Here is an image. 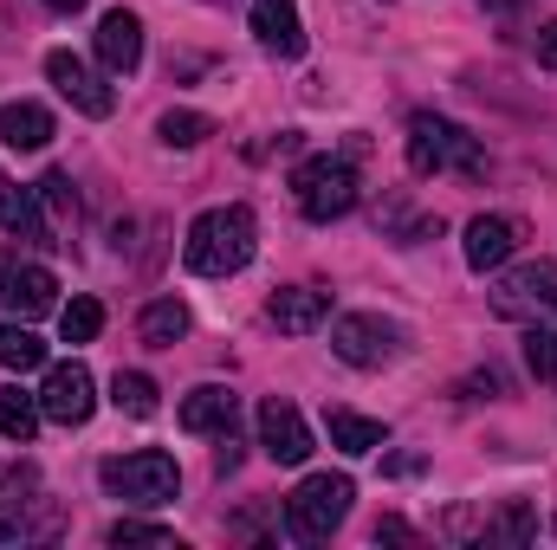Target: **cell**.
Instances as JSON below:
<instances>
[{"label": "cell", "instance_id": "d6a6232c", "mask_svg": "<svg viewBox=\"0 0 557 550\" xmlns=\"http://www.w3.org/2000/svg\"><path fill=\"white\" fill-rule=\"evenodd\" d=\"M46 7H52V13H78L85 0H46Z\"/></svg>", "mask_w": 557, "mask_h": 550}, {"label": "cell", "instance_id": "9a60e30c", "mask_svg": "<svg viewBox=\"0 0 557 550\" xmlns=\"http://www.w3.org/2000/svg\"><path fill=\"white\" fill-rule=\"evenodd\" d=\"M512 247H519V221H506V214L467 221V266L473 273H499L512 260Z\"/></svg>", "mask_w": 557, "mask_h": 550}, {"label": "cell", "instance_id": "3957f363", "mask_svg": "<svg viewBox=\"0 0 557 550\" xmlns=\"http://www.w3.org/2000/svg\"><path fill=\"white\" fill-rule=\"evenodd\" d=\"M409 168H416V175H447V168L480 175L486 155H480V142L467 137L460 124H447V117H434V111H416V117H409Z\"/></svg>", "mask_w": 557, "mask_h": 550}, {"label": "cell", "instance_id": "8992f818", "mask_svg": "<svg viewBox=\"0 0 557 550\" xmlns=\"http://www.w3.org/2000/svg\"><path fill=\"white\" fill-rule=\"evenodd\" d=\"M493 317L506 324H557V260H525L493 278Z\"/></svg>", "mask_w": 557, "mask_h": 550}, {"label": "cell", "instance_id": "484cf974", "mask_svg": "<svg viewBox=\"0 0 557 550\" xmlns=\"http://www.w3.org/2000/svg\"><path fill=\"white\" fill-rule=\"evenodd\" d=\"M59 330H65V343H91V337L104 330V304H98V298H72V304L59 311Z\"/></svg>", "mask_w": 557, "mask_h": 550}, {"label": "cell", "instance_id": "e0dca14e", "mask_svg": "<svg viewBox=\"0 0 557 550\" xmlns=\"http://www.w3.org/2000/svg\"><path fill=\"white\" fill-rule=\"evenodd\" d=\"M0 142H7V149H20V155L46 149V142H52V111H46V104H33V98H13V104L0 111Z\"/></svg>", "mask_w": 557, "mask_h": 550}, {"label": "cell", "instance_id": "5b68a950", "mask_svg": "<svg viewBox=\"0 0 557 550\" xmlns=\"http://www.w3.org/2000/svg\"><path fill=\"white\" fill-rule=\"evenodd\" d=\"M292 195H298V214L305 221H344L350 208H357V168H350V155H311V162H298V175H292Z\"/></svg>", "mask_w": 557, "mask_h": 550}, {"label": "cell", "instance_id": "2e32d148", "mask_svg": "<svg viewBox=\"0 0 557 550\" xmlns=\"http://www.w3.org/2000/svg\"><path fill=\"white\" fill-rule=\"evenodd\" d=\"M0 227L20 234V240H33V247H59L52 227H46V214H39V195L33 188H13L7 175H0Z\"/></svg>", "mask_w": 557, "mask_h": 550}, {"label": "cell", "instance_id": "4fadbf2b", "mask_svg": "<svg viewBox=\"0 0 557 550\" xmlns=\"http://www.w3.org/2000/svg\"><path fill=\"white\" fill-rule=\"evenodd\" d=\"M253 39H260L273 59H298V52H305L298 0H253Z\"/></svg>", "mask_w": 557, "mask_h": 550}, {"label": "cell", "instance_id": "d4e9b609", "mask_svg": "<svg viewBox=\"0 0 557 550\" xmlns=\"http://www.w3.org/2000/svg\"><path fill=\"white\" fill-rule=\"evenodd\" d=\"M156 137L169 142V149H195V142L214 137V117H201V111H169V117L156 124Z\"/></svg>", "mask_w": 557, "mask_h": 550}, {"label": "cell", "instance_id": "1f68e13d", "mask_svg": "<svg viewBox=\"0 0 557 550\" xmlns=\"http://www.w3.org/2000/svg\"><path fill=\"white\" fill-rule=\"evenodd\" d=\"M539 65H552V72H557V20L539 33Z\"/></svg>", "mask_w": 557, "mask_h": 550}, {"label": "cell", "instance_id": "8fae6325", "mask_svg": "<svg viewBox=\"0 0 557 550\" xmlns=\"http://www.w3.org/2000/svg\"><path fill=\"white\" fill-rule=\"evenodd\" d=\"M0 304L20 311V317H46V311L59 304V278L46 273V266H20V260H7V266H0Z\"/></svg>", "mask_w": 557, "mask_h": 550}, {"label": "cell", "instance_id": "52a82bcc", "mask_svg": "<svg viewBox=\"0 0 557 550\" xmlns=\"http://www.w3.org/2000/svg\"><path fill=\"white\" fill-rule=\"evenodd\" d=\"M331 350H337L350 370H383V363L403 350V330H396L389 317H376V311H344V317L331 324Z\"/></svg>", "mask_w": 557, "mask_h": 550}, {"label": "cell", "instance_id": "ac0fdd59", "mask_svg": "<svg viewBox=\"0 0 557 550\" xmlns=\"http://www.w3.org/2000/svg\"><path fill=\"white\" fill-rule=\"evenodd\" d=\"M234 414H240V402H234V389H221V383H201L195 396H182V427H188V434H227Z\"/></svg>", "mask_w": 557, "mask_h": 550}, {"label": "cell", "instance_id": "f546056e", "mask_svg": "<svg viewBox=\"0 0 557 550\" xmlns=\"http://www.w3.org/2000/svg\"><path fill=\"white\" fill-rule=\"evenodd\" d=\"M39 201H46V208H59V214H72V208H78V195H72V175H59V168H52V175L39 182Z\"/></svg>", "mask_w": 557, "mask_h": 550}, {"label": "cell", "instance_id": "9c48e42d", "mask_svg": "<svg viewBox=\"0 0 557 550\" xmlns=\"http://www.w3.org/2000/svg\"><path fill=\"white\" fill-rule=\"evenodd\" d=\"M98 409V383L85 363H52L46 370V389H39V414L59 421V427H85Z\"/></svg>", "mask_w": 557, "mask_h": 550}, {"label": "cell", "instance_id": "4dcf8cb0", "mask_svg": "<svg viewBox=\"0 0 557 550\" xmlns=\"http://www.w3.org/2000/svg\"><path fill=\"white\" fill-rule=\"evenodd\" d=\"M383 538H389V545H409V538H416V525H403V518H383V525H376V545H383Z\"/></svg>", "mask_w": 557, "mask_h": 550}, {"label": "cell", "instance_id": "7a4b0ae2", "mask_svg": "<svg viewBox=\"0 0 557 550\" xmlns=\"http://www.w3.org/2000/svg\"><path fill=\"white\" fill-rule=\"evenodd\" d=\"M350 499H357V486H350L344 473H311V479L285 499L292 538H298V545H324V538L350 518Z\"/></svg>", "mask_w": 557, "mask_h": 550}, {"label": "cell", "instance_id": "ffe728a7", "mask_svg": "<svg viewBox=\"0 0 557 550\" xmlns=\"http://www.w3.org/2000/svg\"><path fill=\"white\" fill-rule=\"evenodd\" d=\"M137 330H143V343H149V350L182 343V337H188V304H182V298H156V304H143Z\"/></svg>", "mask_w": 557, "mask_h": 550}, {"label": "cell", "instance_id": "83f0119b", "mask_svg": "<svg viewBox=\"0 0 557 550\" xmlns=\"http://www.w3.org/2000/svg\"><path fill=\"white\" fill-rule=\"evenodd\" d=\"M480 538H486V545H525V538H532V512H525V505H506L499 518L480 525Z\"/></svg>", "mask_w": 557, "mask_h": 550}, {"label": "cell", "instance_id": "ba28073f", "mask_svg": "<svg viewBox=\"0 0 557 550\" xmlns=\"http://www.w3.org/2000/svg\"><path fill=\"white\" fill-rule=\"evenodd\" d=\"M46 78L59 85V98H65L78 117H111V111H117V91L104 85V72H91V65H85L78 52H65V46L46 52Z\"/></svg>", "mask_w": 557, "mask_h": 550}, {"label": "cell", "instance_id": "277c9868", "mask_svg": "<svg viewBox=\"0 0 557 550\" xmlns=\"http://www.w3.org/2000/svg\"><path fill=\"white\" fill-rule=\"evenodd\" d=\"M98 479H104V492L124 499V505H169V499L182 492V473H175V460H169L162 447H143V453H117V460H104Z\"/></svg>", "mask_w": 557, "mask_h": 550}, {"label": "cell", "instance_id": "d6986e66", "mask_svg": "<svg viewBox=\"0 0 557 550\" xmlns=\"http://www.w3.org/2000/svg\"><path fill=\"white\" fill-rule=\"evenodd\" d=\"M59 532V505L52 499H7L0 505V538H52Z\"/></svg>", "mask_w": 557, "mask_h": 550}, {"label": "cell", "instance_id": "603a6c76", "mask_svg": "<svg viewBox=\"0 0 557 550\" xmlns=\"http://www.w3.org/2000/svg\"><path fill=\"white\" fill-rule=\"evenodd\" d=\"M39 363H46V343H39L26 324H0V370H20V376H26V370H39Z\"/></svg>", "mask_w": 557, "mask_h": 550}, {"label": "cell", "instance_id": "7c38bea8", "mask_svg": "<svg viewBox=\"0 0 557 550\" xmlns=\"http://www.w3.org/2000/svg\"><path fill=\"white\" fill-rule=\"evenodd\" d=\"M98 59H104V72H117V78H131L143 65V20L131 7H111V13L98 20Z\"/></svg>", "mask_w": 557, "mask_h": 550}, {"label": "cell", "instance_id": "cb8c5ba5", "mask_svg": "<svg viewBox=\"0 0 557 550\" xmlns=\"http://www.w3.org/2000/svg\"><path fill=\"white\" fill-rule=\"evenodd\" d=\"M111 402L124 414H137V421H149L156 414V383L143 376V370H117V383H111Z\"/></svg>", "mask_w": 557, "mask_h": 550}, {"label": "cell", "instance_id": "44dd1931", "mask_svg": "<svg viewBox=\"0 0 557 550\" xmlns=\"http://www.w3.org/2000/svg\"><path fill=\"white\" fill-rule=\"evenodd\" d=\"M331 447H344V453H376L389 434H383V421H370V414H350V409H331Z\"/></svg>", "mask_w": 557, "mask_h": 550}, {"label": "cell", "instance_id": "30bf717a", "mask_svg": "<svg viewBox=\"0 0 557 550\" xmlns=\"http://www.w3.org/2000/svg\"><path fill=\"white\" fill-rule=\"evenodd\" d=\"M260 447H267V460H278V466H305L311 460V427H305V414L292 409L285 396H267L260 402Z\"/></svg>", "mask_w": 557, "mask_h": 550}, {"label": "cell", "instance_id": "6da1fadb", "mask_svg": "<svg viewBox=\"0 0 557 550\" xmlns=\"http://www.w3.org/2000/svg\"><path fill=\"white\" fill-rule=\"evenodd\" d=\"M253 247H260V227H253L247 208H208L188 227L182 260H188V273H201V278H234L253 266Z\"/></svg>", "mask_w": 557, "mask_h": 550}, {"label": "cell", "instance_id": "4316f807", "mask_svg": "<svg viewBox=\"0 0 557 550\" xmlns=\"http://www.w3.org/2000/svg\"><path fill=\"white\" fill-rule=\"evenodd\" d=\"M525 363L539 383H557V330L552 324H525Z\"/></svg>", "mask_w": 557, "mask_h": 550}, {"label": "cell", "instance_id": "7402d4cb", "mask_svg": "<svg viewBox=\"0 0 557 550\" xmlns=\"http://www.w3.org/2000/svg\"><path fill=\"white\" fill-rule=\"evenodd\" d=\"M0 434L26 447V440L39 434V396H26V389H0Z\"/></svg>", "mask_w": 557, "mask_h": 550}, {"label": "cell", "instance_id": "5bb4252c", "mask_svg": "<svg viewBox=\"0 0 557 550\" xmlns=\"http://www.w3.org/2000/svg\"><path fill=\"white\" fill-rule=\"evenodd\" d=\"M267 317H273L285 337H311V330L331 317V291H318V285H285V291H273Z\"/></svg>", "mask_w": 557, "mask_h": 550}, {"label": "cell", "instance_id": "836d02e7", "mask_svg": "<svg viewBox=\"0 0 557 550\" xmlns=\"http://www.w3.org/2000/svg\"><path fill=\"white\" fill-rule=\"evenodd\" d=\"M480 7H493V13H506V7H519V0H480Z\"/></svg>", "mask_w": 557, "mask_h": 550}, {"label": "cell", "instance_id": "f1b7e54d", "mask_svg": "<svg viewBox=\"0 0 557 550\" xmlns=\"http://www.w3.org/2000/svg\"><path fill=\"white\" fill-rule=\"evenodd\" d=\"M104 538H111L117 550H124V545H175V532H169V525H143V518H117Z\"/></svg>", "mask_w": 557, "mask_h": 550}]
</instances>
